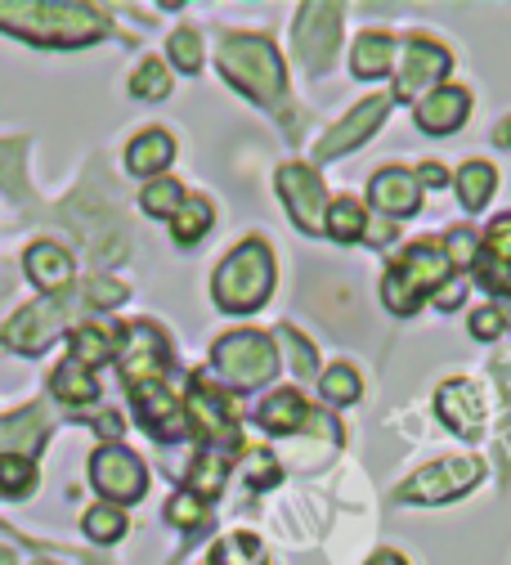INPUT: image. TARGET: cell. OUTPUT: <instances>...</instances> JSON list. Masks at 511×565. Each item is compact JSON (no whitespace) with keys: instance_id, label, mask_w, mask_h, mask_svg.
<instances>
[{"instance_id":"obj_7","label":"cell","mask_w":511,"mask_h":565,"mask_svg":"<svg viewBox=\"0 0 511 565\" xmlns=\"http://www.w3.org/2000/svg\"><path fill=\"white\" fill-rule=\"evenodd\" d=\"M278 189L287 198V211H291V221H297L306 234H323L328 230V193L319 184V175L310 167H283L278 171Z\"/></svg>"},{"instance_id":"obj_38","label":"cell","mask_w":511,"mask_h":565,"mask_svg":"<svg viewBox=\"0 0 511 565\" xmlns=\"http://www.w3.org/2000/svg\"><path fill=\"white\" fill-rule=\"evenodd\" d=\"M278 337L287 341V350H291V364H297V373H306V377H310V373H315V350H310V345H301V337H291L287 328H283Z\"/></svg>"},{"instance_id":"obj_18","label":"cell","mask_w":511,"mask_h":565,"mask_svg":"<svg viewBox=\"0 0 511 565\" xmlns=\"http://www.w3.org/2000/svg\"><path fill=\"white\" fill-rule=\"evenodd\" d=\"M467 108H471V95H467V90H458V86L430 90V95L417 104V126H422L426 135H449V130H458V126H462Z\"/></svg>"},{"instance_id":"obj_9","label":"cell","mask_w":511,"mask_h":565,"mask_svg":"<svg viewBox=\"0 0 511 565\" xmlns=\"http://www.w3.org/2000/svg\"><path fill=\"white\" fill-rule=\"evenodd\" d=\"M130 395H135V408L143 417V427H149L158 440H180L189 431L184 404L162 382H139V386H130Z\"/></svg>"},{"instance_id":"obj_29","label":"cell","mask_w":511,"mask_h":565,"mask_svg":"<svg viewBox=\"0 0 511 565\" xmlns=\"http://www.w3.org/2000/svg\"><path fill=\"white\" fill-rule=\"evenodd\" d=\"M211 225V202L202 198H184V206L171 216V230H175V243H198Z\"/></svg>"},{"instance_id":"obj_3","label":"cell","mask_w":511,"mask_h":565,"mask_svg":"<svg viewBox=\"0 0 511 565\" xmlns=\"http://www.w3.org/2000/svg\"><path fill=\"white\" fill-rule=\"evenodd\" d=\"M449 269H454V260L445 256V247L417 243V247H408V252L391 265V274L382 278V301H386L395 315H408L422 292L440 288V282L449 278Z\"/></svg>"},{"instance_id":"obj_5","label":"cell","mask_w":511,"mask_h":565,"mask_svg":"<svg viewBox=\"0 0 511 565\" xmlns=\"http://www.w3.org/2000/svg\"><path fill=\"white\" fill-rule=\"evenodd\" d=\"M215 369H221L234 386H260V382L274 377L278 355H274L269 337L234 332V337H221V345H215Z\"/></svg>"},{"instance_id":"obj_22","label":"cell","mask_w":511,"mask_h":565,"mask_svg":"<svg viewBox=\"0 0 511 565\" xmlns=\"http://www.w3.org/2000/svg\"><path fill=\"white\" fill-rule=\"evenodd\" d=\"M171 158H175V145H171L167 130H143L135 145L126 149V167L135 175H158V171H167Z\"/></svg>"},{"instance_id":"obj_12","label":"cell","mask_w":511,"mask_h":565,"mask_svg":"<svg viewBox=\"0 0 511 565\" xmlns=\"http://www.w3.org/2000/svg\"><path fill=\"white\" fill-rule=\"evenodd\" d=\"M162 369H167L162 332L149 323H135L130 341H126V355H121V373L130 377V386H139V382H162Z\"/></svg>"},{"instance_id":"obj_14","label":"cell","mask_w":511,"mask_h":565,"mask_svg":"<svg viewBox=\"0 0 511 565\" xmlns=\"http://www.w3.org/2000/svg\"><path fill=\"white\" fill-rule=\"evenodd\" d=\"M256 422L269 431V436H291V431H310L315 427V408L301 399V391H274L260 408H256Z\"/></svg>"},{"instance_id":"obj_31","label":"cell","mask_w":511,"mask_h":565,"mask_svg":"<svg viewBox=\"0 0 511 565\" xmlns=\"http://www.w3.org/2000/svg\"><path fill=\"white\" fill-rule=\"evenodd\" d=\"M36 484V462L32 458H19V454H0V493L6 499H19Z\"/></svg>"},{"instance_id":"obj_41","label":"cell","mask_w":511,"mask_h":565,"mask_svg":"<svg viewBox=\"0 0 511 565\" xmlns=\"http://www.w3.org/2000/svg\"><path fill=\"white\" fill-rule=\"evenodd\" d=\"M369 565H408V561H404L400 552H377V556H373Z\"/></svg>"},{"instance_id":"obj_28","label":"cell","mask_w":511,"mask_h":565,"mask_svg":"<svg viewBox=\"0 0 511 565\" xmlns=\"http://www.w3.org/2000/svg\"><path fill=\"white\" fill-rule=\"evenodd\" d=\"M328 234L341 238V243H354L359 234H369V221H363V206L350 202V198H337L328 206Z\"/></svg>"},{"instance_id":"obj_39","label":"cell","mask_w":511,"mask_h":565,"mask_svg":"<svg viewBox=\"0 0 511 565\" xmlns=\"http://www.w3.org/2000/svg\"><path fill=\"white\" fill-rule=\"evenodd\" d=\"M14 149H19V139H14V145H0V158H10ZM19 167H23V162H0V189L19 193Z\"/></svg>"},{"instance_id":"obj_23","label":"cell","mask_w":511,"mask_h":565,"mask_svg":"<svg viewBox=\"0 0 511 565\" xmlns=\"http://www.w3.org/2000/svg\"><path fill=\"white\" fill-rule=\"evenodd\" d=\"M391 63H395V41L386 36V32H369V36H359V45H354V58H350V67H354V77H386L391 73Z\"/></svg>"},{"instance_id":"obj_40","label":"cell","mask_w":511,"mask_h":565,"mask_svg":"<svg viewBox=\"0 0 511 565\" xmlns=\"http://www.w3.org/2000/svg\"><path fill=\"white\" fill-rule=\"evenodd\" d=\"M498 328H502V315L489 306V310H480L476 319H471V332L480 337V341H489V337H498Z\"/></svg>"},{"instance_id":"obj_24","label":"cell","mask_w":511,"mask_h":565,"mask_svg":"<svg viewBox=\"0 0 511 565\" xmlns=\"http://www.w3.org/2000/svg\"><path fill=\"white\" fill-rule=\"evenodd\" d=\"M50 386H54V395H58L63 404H91V399L99 395V382H95L91 369L77 364V360H63V364L54 369Z\"/></svg>"},{"instance_id":"obj_15","label":"cell","mask_w":511,"mask_h":565,"mask_svg":"<svg viewBox=\"0 0 511 565\" xmlns=\"http://www.w3.org/2000/svg\"><path fill=\"white\" fill-rule=\"evenodd\" d=\"M337 36H341V14H337L332 6H310V10L301 14V23H297V50H301L315 67L328 63V54L337 50Z\"/></svg>"},{"instance_id":"obj_6","label":"cell","mask_w":511,"mask_h":565,"mask_svg":"<svg viewBox=\"0 0 511 565\" xmlns=\"http://www.w3.org/2000/svg\"><path fill=\"white\" fill-rule=\"evenodd\" d=\"M476 480H480V462L476 458H449V462L422 467L400 489V499L404 503H445V499H458V493H467Z\"/></svg>"},{"instance_id":"obj_42","label":"cell","mask_w":511,"mask_h":565,"mask_svg":"<svg viewBox=\"0 0 511 565\" xmlns=\"http://www.w3.org/2000/svg\"><path fill=\"white\" fill-rule=\"evenodd\" d=\"M422 180H426V184H445V180H449V175H445V171H440V167H426V171H422Z\"/></svg>"},{"instance_id":"obj_25","label":"cell","mask_w":511,"mask_h":565,"mask_svg":"<svg viewBox=\"0 0 511 565\" xmlns=\"http://www.w3.org/2000/svg\"><path fill=\"white\" fill-rule=\"evenodd\" d=\"M113 355H117V345H113V332H108V328L86 323V328L72 332V355H67V360L95 369V364H104V360H113Z\"/></svg>"},{"instance_id":"obj_34","label":"cell","mask_w":511,"mask_h":565,"mask_svg":"<svg viewBox=\"0 0 511 565\" xmlns=\"http://www.w3.org/2000/svg\"><path fill=\"white\" fill-rule=\"evenodd\" d=\"M86 534H91L95 543H117V539L126 534V516H121L117 508H91V512H86Z\"/></svg>"},{"instance_id":"obj_35","label":"cell","mask_w":511,"mask_h":565,"mask_svg":"<svg viewBox=\"0 0 511 565\" xmlns=\"http://www.w3.org/2000/svg\"><path fill=\"white\" fill-rule=\"evenodd\" d=\"M130 90L139 95V99H162L167 90H171V77H167V67L158 63V58H149L139 67V73L130 77Z\"/></svg>"},{"instance_id":"obj_8","label":"cell","mask_w":511,"mask_h":565,"mask_svg":"<svg viewBox=\"0 0 511 565\" xmlns=\"http://www.w3.org/2000/svg\"><path fill=\"white\" fill-rule=\"evenodd\" d=\"M91 480L113 503H135V499H143V489H149V471L126 449H99L91 458Z\"/></svg>"},{"instance_id":"obj_33","label":"cell","mask_w":511,"mask_h":565,"mask_svg":"<svg viewBox=\"0 0 511 565\" xmlns=\"http://www.w3.org/2000/svg\"><path fill=\"white\" fill-rule=\"evenodd\" d=\"M180 206H184V189L175 180H153L143 189V211H149V216H175Z\"/></svg>"},{"instance_id":"obj_17","label":"cell","mask_w":511,"mask_h":565,"mask_svg":"<svg viewBox=\"0 0 511 565\" xmlns=\"http://www.w3.org/2000/svg\"><path fill=\"white\" fill-rule=\"evenodd\" d=\"M386 108H391V99L386 95H377V99H369V104H359L323 145H319V158H332V153H350L354 145H363V139H369L373 130H377V121L386 117Z\"/></svg>"},{"instance_id":"obj_4","label":"cell","mask_w":511,"mask_h":565,"mask_svg":"<svg viewBox=\"0 0 511 565\" xmlns=\"http://www.w3.org/2000/svg\"><path fill=\"white\" fill-rule=\"evenodd\" d=\"M221 73L238 90H247L252 99H269L274 104L283 95V63H278L274 45L260 41V36H230L221 45Z\"/></svg>"},{"instance_id":"obj_11","label":"cell","mask_w":511,"mask_h":565,"mask_svg":"<svg viewBox=\"0 0 511 565\" xmlns=\"http://www.w3.org/2000/svg\"><path fill=\"white\" fill-rule=\"evenodd\" d=\"M449 73V54L435 45V41H426V36H417V41H408V50H404V67H400V99H413V95H430L435 90V82H440Z\"/></svg>"},{"instance_id":"obj_16","label":"cell","mask_w":511,"mask_h":565,"mask_svg":"<svg viewBox=\"0 0 511 565\" xmlns=\"http://www.w3.org/2000/svg\"><path fill=\"white\" fill-rule=\"evenodd\" d=\"M189 413H193V422H198V431H202V436L238 445V436H234V408L225 404L221 391H211L202 377H198L193 391H189Z\"/></svg>"},{"instance_id":"obj_26","label":"cell","mask_w":511,"mask_h":565,"mask_svg":"<svg viewBox=\"0 0 511 565\" xmlns=\"http://www.w3.org/2000/svg\"><path fill=\"white\" fill-rule=\"evenodd\" d=\"M41 440H45V417H41V408H28V413H19V417L6 422V449H10V454L28 458V449H32V454L41 449Z\"/></svg>"},{"instance_id":"obj_13","label":"cell","mask_w":511,"mask_h":565,"mask_svg":"<svg viewBox=\"0 0 511 565\" xmlns=\"http://www.w3.org/2000/svg\"><path fill=\"white\" fill-rule=\"evenodd\" d=\"M63 319H67V301H41V306L14 315V323L6 328V341L14 350H45L50 337L63 328Z\"/></svg>"},{"instance_id":"obj_32","label":"cell","mask_w":511,"mask_h":565,"mask_svg":"<svg viewBox=\"0 0 511 565\" xmlns=\"http://www.w3.org/2000/svg\"><path fill=\"white\" fill-rule=\"evenodd\" d=\"M319 391H323L328 404H354L363 386H359V373H354L350 364H337V369H328V373L319 377Z\"/></svg>"},{"instance_id":"obj_27","label":"cell","mask_w":511,"mask_h":565,"mask_svg":"<svg viewBox=\"0 0 511 565\" xmlns=\"http://www.w3.org/2000/svg\"><path fill=\"white\" fill-rule=\"evenodd\" d=\"M225 476H230V454H202L198 462H193V471H189V493H198V499H215L221 493V484H225Z\"/></svg>"},{"instance_id":"obj_19","label":"cell","mask_w":511,"mask_h":565,"mask_svg":"<svg viewBox=\"0 0 511 565\" xmlns=\"http://www.w3.org/2000/svg\"><path fill=\"white\" fill-rule=\"evenodd\" d=\"M435 408H440V417L449 422L454 431H462V436L480 431V422H485V404H480V386L476 382H449V386H440V395H435Z\"/></svg>"},{"instance_id":"obj_43","label":"cell","mask_w":511,"mask_h":565,"mask_svg":"<svg viewBox=\"0 0 511 565\" xmlns=\"http://www.w3.org/2000/svg\"><path fill=\"white\" fill-rule=\"evenodd\" d=\"M493 139H498V145H502V149H511V117H507V121L498 126V135H493Z\"/></svg>"},{"instance_id":"obj_44","label":"cell","mask_w":511,"mask_h":565,"mask_svg":"<svg viewBox=\"0 0 511 565\" xmlns=\"http://www.w3.org/2000/svg\"><path fill=\"white\" fill-rule=\"evenodd\" d=\"M0 565H14V552L10 547H0Z\"/></svg>"},{"instance_id":"obj_20","label":"cell","mask_w":511,"mask_h":565,"mask_svg":"<svg viewBox=\"0 0 511 565\" xmlns=\"http://www.w3.org/2000/svg\"><path fill=\"white\" fill-rule=\"evenodd\" d=\"M23 265H28V278L36 282L41 292H63L67 282H72V256H67L58 243H36V247H28Z\"/></svg>"},{"instance_id":"obj_21","label":"cell","mask_w":511,"mask_h":565,"mask_svg":"<svg viewBox=\"0 0 511 565\" xmlns=\"http://www.w3.org/2000/svg\"><path fill=\"white\" fill-rule=\"evenodd\" d=\"M373 206H382L386 216H413L417 211V175L404 167H386L373 175Z\"/></svg>"},{"instance_id":"obj_37","label":"cell","mask_w":511,"mask_h":565,"mask_svg":"<svg viewBox=\"0 0 511 565\" xmlns=\"http://www.w3.org/2000/svg\"><path fill=\"white\" fill-rule=\"evenodd\" d=\"M171 58H175V67H184V73H198L202 41H198L193 32H175V36H171Z\"/></svg>"},{"instance_id":"obj_36","label":"cell","mask_w":511,"mask_h":565,"mask_svg":"<svg viewBox=\"0 0 511 565\" xmlns=\"http://www.w3.org/2000/svg\"><path fill=\"white\" fill-rule=\"evenodd\" d=\"M167 516L175 521V525H184V530H198L202 521H206V508H202V499H198V493H175V499H171V508H167Z\"/></svg>"},{"instance_id":"obj_10","label":"cell","mask_w":511,"mask_h":565,"mask_svg":"<svg viewBox=\"0 0 511 565\" xmlns=\"http://www.w3.org/2000/svg\"><path fill=\"white\" fill-rule=\"evenodd\" d=\"M480 288L489 292H511V216H498L489 225V234L480 238L476 247V260H471Z\"/></svg>"},{"instance_id":"obj_30","label":"cell","mask_w":511,"mask_h":565,"mask_svg":"<svg viewBox=\"0 0 511 565\" xmlns=\"http://www.w3.org/2000/svg\"><path fill=\"white\" fill-rule=\"evenodd\" d=\"M493 184H498V175H493L489 162H467L462 175H458V193H462V202H467L471 211L493 198Z\"/></svg>"},{"instance_id":"obj_2","label":"cell","mask_w":511,"mask_h":565,"mask_svg":"<svg viewBox=\"0 0 511 565\" xmlns=\"http://www.w3.org/2000/svg\"><path fill=\"white\" fill-rule=\"evenodd\" d=\"M269 288H274V256H269V247L260 238H247L221 269H215V282H211L221 310H234V315L260 310Z\"/></svg>"},{"instance_id":"obj_1","label":"cell","mask_w":511,"mask_h":565,"mask_svg":"<svg viewBox=\"0 0 511 565\" xmlns=\"http://www.w3.org/2000/svg\"><path fill=\"white\" fill-rule=\"evenodd\" d=\"M0 28L36 45H91L108 32V19L86 6H0Z\"/></svg>"}]
</instances>
